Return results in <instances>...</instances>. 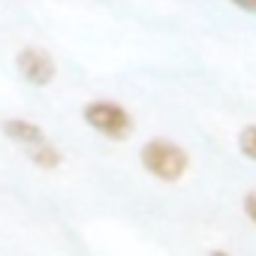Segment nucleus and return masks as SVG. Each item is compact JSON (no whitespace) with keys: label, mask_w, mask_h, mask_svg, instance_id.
<instances>
[{"label":"nucleus","mask_w":256,"mask_h":256,"mask_svg":"<svg viewBox=\"0 0 256 256\" xmlns=\"http://www.w3.org/2000/svg\"><path fill=\"white\" fill-rule=\"evenodd\" d=\"M84 124L90 126V130H96L100 136L112 139V142H124V139H130L133 136V114L126 112L124 106L112 102V100H94L84 106L82 112Z\"/></svg>","instance_id":"obj_1"},{"label":"nucleus","mask_w":256,"mask_h":256,"mask_svg":"<svg viewBox=\"0 0 256 256\" xmlns=\"http://www.w3.org/2000/svg\"><path fill=\"white\" fill-rule=\"evenodd\" d=\"M142 166L160 178V181H178L184 172H187V154L184 148H178L175 142H166V139H151L145 148H142Z\"/></svg>","instance_id":"obj_2"},{"label":"nucleus","mask_w":256,"mask_h":256,"mask_svg":"<svg viewBox=\"0 0 256 256\" xmlns=\"http://www.w3.org/2000/svg\"><path fill=\"white\" fill-rule=\"evenodd\" d=\"M16 66H18V76L34 88H46L54 78V60L40 46H24L16 58Z\"/></svg>","instance_id":"obj_3"},{"label":"nucleus","mask_w":256,"mask_h":256,"mask_svg":"<svg viewBox=\"0 0 256 256\" xmlns=\"http://www.w3.org/2000/svg\"><path fill=\"white\" fill-rule=\"evenodd\" d=\"M0 130H4L6 139H12L16 145H22L24 154L48 142V136L42 133V126H36V124H30V120H24V118H6Z\"/></svg>","instance_id":"obj_4"},{"label":"nucleus","mask_w":256,"mask_h":256,"mask_svg":"<svg viewBox=\"0 0 256 256\" xmlns=\"http://www.w3.org/2000/svg\"><path fill=\"white\" fill-rule=\"evenodd\" d=\"M28 157H30V163H36V169H58L60 166V151L52 145V142H46V145H40V148H34V151H28Z\"/></svg>","instance_id":"obj_5"},{"label":"nucleus","mask_w":256,"mask_h":256,"mask_svg":"<svg viewBox=\"0 0 256 256\" xmlns=\"http://www.w3.org/2000/svg\"><path fill=\"white\" fill-rule=\"evenodd\" d=\"M238 145H241V154L256 160V124L253 126H244L241 136H238Z\"/></svg>","instance_id":"obj_6"},{"label":"nucleus","mask_w":256,"mask_h":256,"mask_svg":"<svg viewBox=\"0 0 256 256\" xmlns=\"http://www.w3.org/2000/svg\"><path fill=\"white\" fill-rule=\"evenodd\" d=\"M244 211H247V217L256 223V190H253V193H247V199H244Z\"/></svg>","instance_id":"obj_7"},{"label":"nucleus","mask_w":256,"mask_h":256,"mask_svg":"<svg viewBox=\"0 0 256 256\" xmlns=\"http://www.w3.org/2000/svg\"><path fill=\"white\" fill-rule=\"evenodd\" d=\"M211 256H226V253H223V250H220V253H211Z\"/></svg>","instance_id":"obj_8"}]
</instances>
